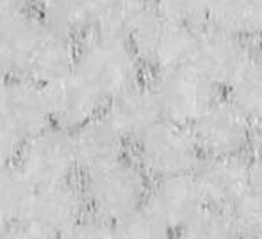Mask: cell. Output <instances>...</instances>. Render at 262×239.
Returning a JSON list of instances; mask_svg holds the SVG:
<instances>
[{"instance_id": "obj_6", "label": "cell", "mask_w": 262, "mask_h": 239, "mask_svg": "<svg viewBox=\"0 0 262 239\" xmlns=\"http://www.w3.org/2000/svg\"><path fill=\"white\" fill-rule=\"evenodd\" d=\"M162 118L189 127L220 97V90L191 64L152 72Z\"/></svg>"}, {"instance_id": "obj_12", "label": "cell", "mask_w": 262, "mask_h": 239, "mask_svg": "<svg viewBox=\"0 0 262 239\" xmlns=\"http://www.w3.org/2000/svg\"><path fill=\"white\" fill-rule=\"evenodd\" d=\"M79 177L88 179L128 157L130 143L104 115L95 116L72 132Z\"/></svg>"}, {"instance_id": "obj_18", "label": "cell", "mask_w": 262, "mask_h": 239, "mask_svg": "<svg viewBox=\"0 0 262 239\" xmlns=\"http://www.w3.org/2000/svg\"><path fill=\"white\" fill-rule=\"evenodd\" d=\"M100 0H41L38 16L49 27L80 39L95 27Z\"/></svg>"}, {"instance_id": "obj_33", "label": "cell", "mask_w": 262, "mask_h": 239, "mask_svg": "<svg viewBox=\"0 0 262 239\" xmlns=\"http://www.w3.org/2000/svg\"><path fill=\"white\" fill-rule=\"evenodd\" d=\"M7 79H9V77H7L4 72H0V97H2V93H4V88H6V84H7Z\"/></svg>"}, {"instance_id": "obj_2", "label": "cell", "mask_w": 262, "mask_h": 239, "mask_svg": "<svg viewBox=\"0 0 262 239\" xmlns=\"http://www.w3.org/2000/svg\"><path fill=\"white\" fill-rule=\"evenodd\" d=\"M152 179L134 157H125L104 171L84 179L88 211L118 223L146 202Z\"/></svg>"}, {"instance_id": "obj_14", "label": "cell", "mask_w": 262, "mask_h": 239, "mask_svg": "<svg viewBox=\"0 0 262 239\" xmlns=\"http://www.w3.org/2000/svg\"><path fill=\"white\" fill-rule=\"evenodd\" d=\"M248 164L246 156L202 157L193 175L205 204L234 209L248 193Z\"/></svg>"}, {"instance_id": "obj_4", "label": "cell", "mask_w": 262, "mask_h": 239, "mask_svg": "<svg viewBox=\"0 0 262 239\" xmlns=\"http://www.w3.org/2000/svg\"><path fill=\"white\" fill-rule=\"evenodd\" d=\"M132 145V157L152 180L193 173L202 159L191 128L164 118Z\"/></svg>"}, {"instance_id": "obj_30", "label": "cell", "mask_w": 262, "mask_h": 239, "mask_svg": "<svg viewBox=\"0 0 262 239\" xmlns=\"http://www.w3.org/2000/svg\"><path fill=\"white\" fill-rule=\"evenodd\" d=\"M41 0H0V11L9 13H36Z\"/></svg>"}, {"instance_id": "obj_5", "label": "cell", "mask_w": 262, "mask_h": 239, "mask_svg": "<svg viewBox=\"0 0 262 239\" xmlns=\"http://www.w3.org/2000/svg\"><path fill=\"white\" fill-rule=\"evenodd\" d=\"M198 29L177 24L152 6L139 21L130 39L139 59L152 72L191 64L196 47Z\"/></svg>"}, {"instance_id": "obj_21", "label": "cell", "mask_w": 262, "mask_h": 239, "mask_svg": "<svg viewBox=\"0 0 262 239\" xmlns=\"http://www.w3.org/2000/svg\"><path fill=\"white\" fill-rule=\"evenodd\" d=\"M225 91L252 121L262 118V50H253L250 59Z\"/></svg>"}, {"instance_id": "obj_29", "label": "cell", "mask_w": 262, "mask_h": 239, "mask_svg": "<svg viewBox=\"0 0 262 239\" xmlns=\"http://www.w3.org/2000/svg\"><path fill=\"white\" fill-rule=\"evenodd\" d=\"M248 193L262 198V152H255L248 164Z\"/></svg>"}, {"instance_id": "obj_16", "label": "cell", "mask_w": 262, "mask_h": 239, "mask_svg": "<svg viewBox=\"0 0 262 239\" xmlns=\"http://www.w3.org/2000/svg\"><path fill=\"white\" fill-rule=\"evenodd\" d=\"M79 39L43 24V29L31 50L24 75L39 84H49L75 72Z\"/></svg>"}, {"instance_id": "obj_35", "label": "cell", "mask_w": 262, "mask_h": 239, "mask_svg": "<svg viewBox=\"0 0 262 239\" xmlns=\"http://www.w3.org/2000/svg\"><path fill=\"white\" fill-rule=\"evenodd\" d=\"M152 2H154V0H152Z\"/></svg>"}, {"instance_id": "obj_13", "label": "cell", "mask_w": 262, "mask_h": 239, "mask_svg": "<svg viewBox=\"0 0 262 239\" xmlns=\"http://www.w3.org/2000/svg\"><path fill=\"white\" fill-rule=\"evenodd\" d=\"M45 95L52 123L70 132L102 115L105 107L104 98L77 72L45 84Z\"/></svg>"}, {"instance_id": "obj_22", "label": "cell", "mask_w": 262, "mask_h": 239, "mask_svg": "<svg viewBox=\"0 0 262 239\" xmlns=\"http://www.w3.org/2000/svg\"><path fill=\"white\" fill-rule=\"evenodd\" d=\"M36 189L38 187L16 161L0 170V216L7 222L9 229L24 218Z\"/></svg>"}, {"instance_id": "obj_1", "label": "cell", "mask_w": 262, "mask_h": 239, "mask_svg": "<svg viewBox=\"0 0 262 239\" xmlns=\"http://www.w3.org/2000/svg\"><path fill=\"white\" fill-rule=\"evenodd\" d=\"M145 64L128 39L90 32L79 39L75 72L107 102L143 79Z\"/></svg>"}, {"instance_id": "obj_3", "label": "cell", "mask_w": 262, "mask_h": 239, "mask_svg": "<svg viewBox=\"0 0 262 239\" xmlns=\"http://www.w3.org/2000/svg\"><path fill=\"white\" fill-rule=\"evenodd\" d=\"M86 212L88 202L79 184L38 187L24 218L7 230L6 237H66Z\"/></svg>"}, {"instance_id": "obj_28", "label": "cell", "mask_w": 262, "mask_h": 239, "mask_svg": "<svg viewBox=\"0 0 262 239\" xmlns=\"http://www.w3.org/2000/svg\"><path fill=\"white\" fill-rule=\"evenodd\" d=\"M21 141L7 128V125L0 120V170L13 164L18 157Z\"/></svg>"}, {"instance_id": "obj_20", "label": "cell", "mask_w": 262, "mask_h": 239, "mask_svg": "<svg viewBox=\"0 0 262 239\" xmlns=\"http://www.w3.org/2000/svg\"><path fill=\"white\" fill-rule=\"evenodd\" d=\"M260 0H212L207 25L246 39L259 38Z\"/></svg>"}, {"instance_id": "obj_24", "label": "cell", "mask_w": 262, "mask_h": 239, "mask_svg": "<svg viewBox=\"0 0 262 239\" xmlns=\"http://www.w3.org/2000/svg\"><path fill=\"white\" fill-rule=\"evenodd\" d=\"M173 232L164 222L146 205V202L134 212L116 223V237L127 239H161L169 237Z\"/></svg>"}, {"instance_id": "obj_10", "label": "cell", "mask_w": 262, "mask_h": 239, "mask_svg": "<svg viewBox=\"0 0 262 239\" xmlns=\"http://www.w3.org/2000/svg\"><path fill=\"white\" fill-rule=\"evenodd\" d=\"M0 120L21 143L54 125L45 86L27 75L9 77L0 97Z\"/></svg>"}, {"instance_id": "obj_7", "label": "cell", "mask_w": 262, "mask_h": 239, "mask_svg": "<svg viewBox=\"0 0 262 239\" xmlns=\"http://www.w3.org/2000/svg\"><path fill=\"white\" fill-rule=\"evenodd\" d=\"M16 164L36 187L73 182L79 175L73 136L70 131L50 125L20 145Z\"/></svg>"}, {"instance_id": "obj_26", "label": "cell", "mask_w": 262, "mask_h": 239, "mask_svg": "<svg viewBox=\"0 0 262 239\" xmlns=\"http://www.w3.org/2000/svg\"><path fill=\"white\" fill-rule=\"evenodd\" d=\"M232 211L237 218L243 237H262V198L246 193Z\"/></svg>"}, {"instance_id": "obj_11", "label": "cell", "mask_w": 262, "mask_h": 239, "mask_svg": "<svg viewBox=\"0 0 262 239\" xmlns=\"http://www.w3.org/2000/svg\"><path fill=\"white\" fill-rule=\"evenodd\" d=\"M146 205L168 225L173 236H180L207 204L194 175L182 173L152 180Z\"/></svg>"}, {"instance_id": "obj_31", "label": "cell", "mask_w": 262, "mask_h": 239, "mask_svg": "<svg viewBox=\"0 0 262 239\" xmlns=\"http://www.w3.org/2000/svg\"><path fill=\"white\" fill-rule=\"evenodd\" d=\"M252 145L255 146V152H262V118L253 121V139Z\"/></svg>"}, {"instance_id": "obj_34", "label": "cell", "mask_w": 262, "mask_h": 239, "mask_svg": "<svg viewBox=\"0 0 262 239\" xmlns=\"http://www.w3.org/2000/svg\"><path fill=\"white\" fill-rule=\"evenodd\" d=\"M259 39H262V0L259 7Z\"/></svg>"}, {"instance_id": "obj_25", "label": "cell", "mask_w": 262, "mask_h": 239, "mask_svg": "<svg viewBox=\"0 0 262 239\" xmlns=\"http://www.w3.org/2000/svg\"><path fill=\"white\" fill-rule=\"evenodd\" d=\"M212 0H154V6L166 18L187 27L207 25Z\"/></svg>"}, {"instance_id": "obj_19", "label": "cell", "mask_w": 262, "mask_h": 239, "mask_svg": "<svg viewBox=\"0 0 262 239\" xmlns=\"http://www.w3.org/2000/svg\"><path fill=\"white\" fill-rule=\"evenodd\" d=\"M152 0H100L91 32L109 38L130 39L139 21L152 9Z\"/></svg>"}, {"instance_id": "obj_8", "label": "cell", "mask_w": 262, "mask_h": 239, "mask_svg": "<svg viewBox=\"0 0 262 239\" xmlns=\"http://www.w3.org/2000/svg\"><path fill=\"white\" fill-rule=\"evenodd\" d=\"M202 157L246 156L253 139V121L225 95L189 125Z\"/></svg>"}, {"instance_id": "obj_23", "label": "cell", "mask_w": 262, "mask_h": 239, "mask_svg": "<svg viewBox=\"0 0 262 239\" xmlns=\"http://www.w3.org/2000/svg\"><path fill=\"white\" fill-rule=\"evenodd\" d=\"M182 237L193 239H230L243 237L237 218L232 209L205 205L193 222L180 232Z\"/></svg>"}, {"instance_id": "obj_27", "label": "cell", "mask_w": 262, "mask_h": 239, "mask_svg": "<svg viewBox=\"0 0 262 239\" xmlns=\"http://www.w3.org/2000/svg\"><path fill=\"white\" fill-rule=\"evenodd\" d=\"M66 237L75 239H109L116 237V223L109 222L105 218L93 214L88 211L79 222L73 225Z\"/></svg>"}, {"instance_id": "obj_32", "label": "cell", "mask_w": 262, "mask_h": 239, "mask_svg": "<svg viewBox=\"0 0 262 239\" xmlns=\"http://www.w3.org/2000/svg\"><path fill=\"white\" fill-rule=\"evenodd\" d=\"M7 230H9V225H7L6 220L0 216V237H6L7 236Z\"/></svg>"}, {"instance_id": "obj_17", "label": "cell", "mask_w": 262, "mask_h": 239, "mask_svg": "<svg viewBox=\"0 0 262 239\" xmlns=\"http://www.w3.org/2000/svg\"><path fill=\"white\" fill-rule=\"evenodd\" d=\"M41 29L43 21L36 13L0 11V72L7 77L24 75Z\"/></svg>"}, {"instance_id": "obj_15", "label": "cell", "mask_w": 262, "mask_h": 239, "mask_svg": "<svg viewBox=\"0 0 262 239\" xmlns=\"http://www.w3.org/2000/svg\"><path fill=\"white\" fill-rule=\"evenodd\" d=\"M128 143H134L162 120L161 105L150 80L141 79L105 102L102 111Z\"/></svg>"}, {"instance_id": "obj_9", "label": "cell", "mask_w": 262, "mask_h": 239, "mask_svg": "<svg viewBox=\"0 0 262 239\" xmlns=\"http://www.w3.org/2000/svg\"><path fill=\"white\" fill-rule=\"evenodd\" d=\"M252 52L250 39L204 25L198 29L191 66L196 68L217 90H227L250 59Z\"/></svg>"}]
</instances>
